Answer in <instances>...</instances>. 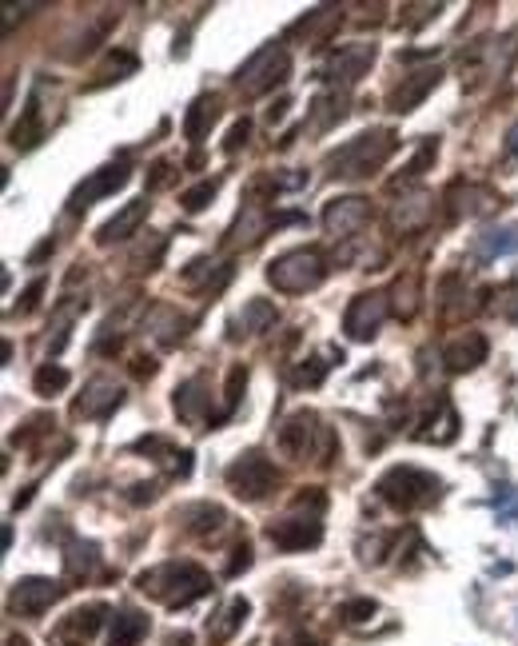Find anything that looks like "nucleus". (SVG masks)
<instances>
[{
  "mask_svg": "<svg viewBox=\"0 0 518 646\" xmlns=\"http://www.w3.org/2000/svg\"><path fill=\"white\" fill-rule=\"evenodd\" d=\"M96 559H100L96 543H72L68 555H64V575H68L72 583H80V579H88V575L96 571Z\"/></svg>",
  "mask_w": 518,
  "mask_h": 646,
  "instance_id": "5701e85b",
  "label": "nucleus"
},
{
  "mask_svg": "<svg viewBox=\"0 0 518 646\" xmlns=\"http://www.w3.org/2000/svg\"><path fill=\"white\" fill-rule=\"evenodd\" d=\"M216 180H208V184H196V188H188L184 196H180V204H184V212H204L208 204H212V196H216Z\"/></svg>",
  "mask_w": 518,
  "mask_h": 646,
  "instance_id": "cd10ccee",
  "label": "nucleus"
},
{
  "mask_svg": "<svg viewBox=\"0 0 518 646\" xmlns=\"http://www.w3.org/2000/svg\"><path fill=\"white\" fill-rule=\"evenodd\" d=\"M347 623H367L371 615H375V603L371 599H351V603H343V611H339Z\"/></svg>",
  "mask_w": 518,
  "mask_h": 646,
  "instance_id": "2f4dec72",
  "label": "nucleus"
},
{
  "mask_svg": "<svg viewBox=\"0 0 518 646\" xmlns=\"http://www.w3.org/2000/svg\"><path fill=\"white\" fill-rule=\"evenodd\" d=\"M275 483H279V475H275L271 459H263L259 451L240 455V459L228 467V487H232L240 499H248V503H259L263 495H271Z\"/></svg>",
  "mask_w": 518,
  "mask_h": 646,
  "instance_id": "423d86ee",
  "label": "nucleus"
},
{
  "mask_svg": "<svg viewBox=\"0 0 518 646\" xmlns=\"http://www.w3.org/2000/svg\"><path fill=\"white\" fill-rule=\"evenodd\" d=\"M8 646H28L24 639H8Z\"/></svg>",
  "mask_w": 518,
  "mask_h": 646,
  "instance_id": "e433bc0d",
  "label": "nucleus"
},
{
  "mask_svg": "<svg viewBox=\"0 0 518 646\" xmlns=\"http://www.w3.org/2000/svg\"><path fill=\"white\" fill-rule=\"evenodd\" d=\"M144 639H148V615H140V611H132V607L116 611L108 646H140Z\"/></svg>",
  "mask_w": 518,
  "mask_h": 646,
  "instance_id": "aec40b11",
  "label": "nucleus"
},
{
  "mask_svg": "<svg viewBox=\"0 0 518 646\" xmlns=\"http://www.w3.org/2000/svg\"><path fill=\"white\" fill-rule=\"evenodd\" d=\"M275 323V304L271 300H248L244 304V316L236 320V335H259V331H267Z\"/></svg>",
  "mask_w": 518,
  "mask_h": 646,
  "instance_id": "393cba45",
  "label": "nucleus"
},
{
  "mask_svg": "<svg viewBox=\"0 0 518 646\" xmlns=\"http://www.w3.org/2000/svg\"><path fill=\"white\" fill-rule=\"evenodd\" d=\"M120 399H124V391L112 379H92L84 387V395L76 399V415L80 419H108L120 407Z\"/></svg>",
  "mask_w": 518,
  "mask_h": 646,
  "instance_id": "2eb2a0df",
  "label": "nucleus"
},
{
  "mask_svg": "<svg viewBox=\"0 0 518 646\" xmlns=\"http://www.w3.org/2000/svg\"><path fill=\"white\" fill-rule=\"evenodd\" d=\"M287 72H291V56H287V48L267 44V48H259L256 56L236 72V88H240L244 96H263V92H271L275 84H283V80H287Z\"/></svg>",
  "mask_w": 518,
  "mask_h": 646,
  "instance_id": "39448f33",
  "label": "nucleus"
},
{
  "mask_svg": "<svg viewBox=\"0 0 518 646\" xmlns=\"http://www.w3.org/2000/svg\"><path fill=\"white\" fill-rule=\"evenodd\" d=\"M232 555H236V559L228 563V575H240V567H248V563H252V547H248V543H240Z\"/></svg>",
  "mask_w": 518,
  "mask_h": 646,
  "instance_id": "72a5a7b5",
  "label": "nucleus"
},
{
  "mask_svg": "<svg viewBox=\"0 0 518 646\" xmlns=\"http://www.w3.org/2000/svg\"><path fill=\"white\" fill-rule=\"evenodd\" d=\"M216 120H220V100H216V96H200V100L188 108V116H184V136L200 144V140L212 132Z\"/></svg>",
  "mask_w": 518,
  "mask_h": 646,
  "instance_id": "412c9836",
  "label": "nucleus"
},
{
  "mask_svg": "<svg viewBox=\"0 0 518 646\" xmlns=\"http://www.w3.org/2000/svg\"><path fill=\"white\" fill-rule=\"evenodd\" d=\"M208 407H212V395H208V379L204 375H196V379H188V383L176 387V411H180V419L204 423L208 419Z\"/></svg>",
  "mask_w": 518,
  "mask_h": 646,
  "instance_id": "6ab92c4d",
  "label": "nucleus"
},
{
  "mask_svg": "<svg viewBox=\"0 0 518 646\" xmlns=\"http://www.w3.org/2000/svg\"><path fill=\"white\" fill-rule=\"evenodd\" d=\"M507 152H511V156H518V124L507 132Z\"/></svg>",
  "mask_w": 518,
  "mask_h": 646,
  "instance_id": "c9c22d12",
  "label": "nucleus"
},
{
  "mask_svg": "<svg viewBox=\"0 0 518 646\" xmlns=\"http://www.w3.org/2000/svg\"><path fill=\"white\" fill-rule=\"evenodd\" d=\"M315 439H331L327 427H319V419L311 411H295L283 427H279V451L287 459H307L315 455Z\"/></svg>",
  "mask_w": 518,
  "mask_h": 646,
  "instance_id": "6e6552de",
  "label": "nucleus"
},
{
  "mask_svg": "<svg viewBox=\"0 0 518 646\" xmlns=\"http://www.w3.org/2000/svg\"><path fill=\"white\" fill-rule=\"evenodd\" d=\"M140 591L160 599L164 607L180 611V607H192L196 599H204L212 591V575L196 563H164V567L140 575Z\"/></svg>",
  "mask_w": 518,
  "mask_h": 646,
  "instance_id": "f257e3e1",
  "label": "nucleus"
},
{
  "mask_svg": "<svg viewBox=\"0 0 518 646\" xmlns=\"http://www.w3.org/2000/svg\"><path fill=\"white\" fill-rule=\"evenodd\" d=\"M379 495L399 511H415V507H427L439 499V479L419 467H395L379 479Z\"/></svg>",
  "mask_w": 518,
  "mask_h": 646,
  "instance_id": "20e7f679",
  "label": "nucleus"
},
{
  "mask_svg": "<svg viewBox=\"0 0 518 646\" xmlns=\"http://www.w3.org/2000/svg\"><path fill=\"white\" fill-rule=\"evenodd\" d=\"M32 387H36V395H56V391H64V387H68V371H64V367L44 363V367L32 375Z\"/></svg>",
  "mask_w": 518,
  "mask_h": 646,
  "instance_id": "a878e982",
  "label": "nucleus"
},
{
  "mask_svg": "<svg viewBox=\"0 0 518 646\" xmlns=\"http://www.w3.org/2000/svg\"><path fill=\"white\" fill-rule=\"evenodd\" d=\"M495 515L499 523H518V487H503L495 495Z\"/></svg>",
  "mask_w": 518,
  "mask_h": 646,
  "instance_id": "c756f323",
  "label": "nucleus"
},
{
  "mask_svg": "<svg viewBox=\"0 0 518 646\" xmlns=\"http://www.w3.org/2000/svg\"><path fill=\"white\" fill-rule=\"evenodd\" d=\"M475 252L479 260H503V256H515L518 252V228H487L479 240H475Z\"/></svg>",
  "mask_w": 518,
  "mask_h": 646,
  "instance_id": "4be33fe9",
  "label": "nucleus"
},
{
  "mask_svg": "<svg viewBox=\"0 0 518 646\" xmlns=\"http://www.w3.org/2000/svg\"><path fill=\"white\" fill-rule=\"evenodd\" d=\"M56 599H60V583H52V579H20L12 587V595H8V607L16 615H44Z\"/></svg>",
  "mask_w": 518,
  "mask_h": 646,
  "instance_id": "f8f14e48",
  "label": "nucleus"
},
{
  "mask_svg": "<svg viewBox=\"0 0 518 646\" xmlns=\"http://www.w3.org/2000/svg\"><path fill=\"white\" fill-rule=\"evenodd\" d=\"M104 623V607L100 603H88V607H76L72 615H64L52 631H48V643L52 646H88L96 639Z\"/></svg>",
  "mask_w": 518,
  "mask_h": 646,
  "instance_id": "1a4fd4ad",
  "label": "nucleus"
},
{
  "mask_svg": "<svg viewBox=\"0 0 518 646\" xmlns=\"http://www.w3.org/2000/svg\"><path fill=\"white\" fill-rule=\"evenodd\" d=\"M439 84V68H423V72H415V76H403V84L391 92V112H411V108H419L423 100H427V92Z\"/></svg>",
  "mask_w": 518,
  "mask_h": 646,
  "instance_id": "f3484780",
  "label": "nucleus"
},
{
  "mask_svg": "<svg viewBox=\"0 0 518 646\" xmlns=\"http://www.w3.org/2000/svg\"><path fill=\"white\" fill-rule=\"evenodd\" d=\"M148 220V200H132V204H124L100 232H96V244L100 248H108V244H120V240H132L136 232H140V224Z\"/></svg>",
  "mask_w": 518,
  "mask_h": 646,
  "instance_id": "dca6fc26",
  "label": "nucleus"
},
{
  "mask_svg": "<svg viewBox=\"0 0 518 646\" xmlns=\"http://www.w3.org/2000/svg\"><path fill=\"white\" fill-rule=\"evenodd\" d=\"M128 72H136V56L132 52H116V56H108V64L96 72L100 80L96 84H108V80H124Z\"/></svg>",
  "mask_w": 518,
  "mask_h": 646,
  "instance_id": "bb28decb",
  "label": "nucleus"
},
{
  "mask_svg": "<svg viewBox=\"0 0 518 646\" xmlns=\"http://www.w3.org/2000/svg\"><path fill=\"white\" fill-rule=\"evenodd\" d=\"M323 375H327L323 359H303V367L295 371V387H315V383H323Z\"/></svg>",
  "mask_w": 518,
  "mask_h": 646,
  "instance_id": "7c9ffc66",
  "label": "nucleus"
},
{
  "mask_svg": "<svg viewBox=\"0 0 518 646\" xmlns=\"http://www.w3.org/2000/svg\"><path fill=\"white\" fill-rule=\"evenodd\" d=\"M267 539L279 551H307V547H319L323 527L315 519H279V523L267 527Z\"/></svg>",
  "mask_w": 518,
  "mask_h": 646,
  "instance_id": "4468645a",
  "label": "nucleus"
},
{
  "mask_svg": "<svg viewBox=\"0 0 518 646\" xmlns=\"http://www.w3.org/2000/svg\"><path fill=\"white\" fill-rule=\"evenodd\" d=\"M248 120H236L232 124V132H228V144H224V152H240V144H248Z\"/></svg>",
  "mask_w": 518,
  "mask_h": 646,
  "instance_id": "473e14b6",
  "label": "nucleus"
},
{
  "mask_svg": "<svg viewBox=\"0 0 518 646\" xmlns=\"http://www.w3.org/2000/svg\"><path fill=\"white\" fill-rule=\"evenodd\" d=\"M395 148H399V136L391 128H375V132H363V136L347 140L331 156V168L343 180H359V176H371L375 168H383L395 156Z\"/></svg>",
  "mask_w": 518,
  "mask_h": 646,
  "instance_id": "f03ea898",
  "label": "nucleus"
},
{
  "mask_svg": "<svg viewBox=\"0 0 518 646\" xmlns=\"http://www.w3.org/2000/svg\"><path fill=\"white\" fill-rule=\"evenodd\" d=\"M40 136H44V120H40V100L32 96L28 108H24V120L12 128V144H16V148H36Z\"/></svg>",
  "mask_w": 518,
  "mask_h": 646,
  "instance_id": "b1692460",
  "label": "nucleus"
},
{
  "mask_svg": "<svg viewBox=\"0 0 518 646\" xmlns=\"http://www.w3.org/2000/svg\"><path fill=\"white\" fill-rule=\"evenodd\" d=\"M367 220H371V204L363 196H343L323 208V228L327 236H339V240H351Z\"/></svg>",
  "mask_w": 518,
  "mask_h": 646,
  "instance_id": "9d476101",
  "label": "nucleus"
},
{
  "mask_svg": "<svg viewBox=\"0 0 518 646\" xmlns=\"http://www.w3.org/2000/svg\"><path fill=\"white\" fill-rule=\"evenodd\" d=\"M40 292H44V280H36V284H32V288L24 292V304H20V312H32V308H36V296H40Z\"/></svg>",
  "mask_w": 518,
  "mask_h": 646,
  "instance_id": "f704fd0d",
  "label": "nucleus"
},
{
  "mask_svg": "<svg viewBox=\"0 0 518 646\" xmlns=\"http://www.w3.org/2000/svg\"><path fill=\"white\" fill-rule=\"evenodd\" d=\"M443 359H447V367H451V371H471V367H479V363L487 359V335L467 331V335L451 339V343H447V351H443Z\"/></svg>",
  "mask_w": 518,
  "mask_h": 646,
  "instance_id": "a211bd4d",
  "label": "nucleus"
},
{
  "mask_svg": "<svg viewBox=\"0 0 518 646\" xmlns=\"http://www.w3.org/2000/svg\"><path fill=\"white\" fill-rule=\"evenodd\" d=\"M327 280V260L315 248H291L267 264V284L283 296H303L315 292Z\"/></svg>",
  "mask_w": 518,
  "mask_h": 646,
  "instance_id": "7ed1b4c3",
  "label": "nucleus"
},
{
  "mask_svg": "<svg viewBox=\"0 0 518 646\" xmlns=\"http://www.w3.org/2000/svg\"><path fill=\"white\" fill-rule=\"evenodd\" d=\"M391 316V300L383 296V292H363V296H355L351 304H347V316H343V331L351 335V339H371L383 320Z\"/></svg>",
  "mask_w": 518,
  "mask_h": 646,
  "instance_id": "0eeeda50",
  "label": "nucleus"
},
{
  "mask_svg": "<svg viewBox=\"0 0 518 646\" xmlns=\"http://www.w3.org/2000/svg\"><path fill=\"white\" fill-rule=\"evenodd\" d=\"M375 64V44H367V40H355V44H343L331 60H327V68H323V76L327 80H343V84H355L367 68Z\"/></svg>",
  "mask_w": 518,
  "mask_h": 646,
  "instance_id": "9b49d317",
  "label": "nucleus"
},
{
  "mask_svg": "<svg viewBox=\"0 0 518 646\" xmlns=\"http://www.w3.org/2000/svg\"><path fill=\"white\" fill-rule=\"evenodd\" d=\"M128 184V168L124 164H108V168H100V172H92L76 192H72V212H80V208H88V204H96V200H104V196H112L116 188H124Z\"/></svg>",
  "mask_w": 518,
  "mask_h": 646,
  "instance_id": "ddd939ff",
  "label": "nucleus"
},
{
  "mask_svg": "<svg viewBox=\"0 0 518 646\" xmlns=\"http://www.w3.org/2000/svg\"><path fill=\"white\" fill-rule=\"evenodd\" d=\"M244 619H248V603H244V599H236V603H232V607L224 611V623L216 627V639H228V635H236Z\"/></svg>",
  "mask_w": 518,
  "mask_h": 646,
  "instance_id": "c85d7f7f",
  "label": "nucleus"
}]
</instances>
